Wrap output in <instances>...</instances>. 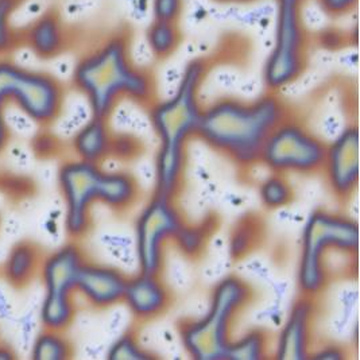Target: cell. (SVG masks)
Instances as JSON below:
<instances>
[{
	"label": "cell",
	"mask_w": 360,
	"mask_h": 360,
	"mask_svg": "<svg viewBox=\"0 0 360 360\" xmlns=\"http://www.w3.org/2000/svg\"><path fill=\"white\" fill-rule=\"evenodd\" d=\"M173 295L161 274L138 271L129 277L123 304L139 321H150L165 314L172 307Z\"/></svg>",
	"instance_id": "14"
},
{
	"label": "cell",
	"mask_w": 360,
	"mask_h": 360,
	"mask_svg": "<svg viewBox=\"0 0 360 360\" xmlns=\"http://www.w3.org/2000/svg\"><path fill=\"white\" fill-rule=\"evenodd\" d=\"M259 238V227L255 220H243L232 231L229 238V252L232 258H245L257 245Z\"/></svg>",
	"instance_id": "23"
},
{
	"label": "cell",
	"mask_w": 360,
	"mask_h": 360,
	"mask_svg": "<svg viewBox=\"0 0 360 360\" xmlns=\"http://www.w3.org/2000/svg\"><path fill=\"white\" fill-rule=\"evenodd\" d=\"M129 276L122 270L85 261L80 269L76 293L92 308L108 309L123 302Z\"/></svg>",
	"instance_id": "12"
},
{
	"label": "cell",
	"mask_w": 360,
	"mask_h": 360,
	"mask_svg": "<svg viewBox=\"0 0 360 360\" xmlns=\"http://www.w3.org/2000/svg\"><path fill=\"white\" fill-rule=\"evenodd\" d=\"M259 197L266 210L277 211L289 205L295 198V193L286 176L271 173V176L261 184Z\"/></svg>",
	"instance_id": "21"
},
{
	"label": "cell",
	"mask_w": 360,
	"mask_h": 360,
	"mask_svg": "<svg viewBox=\"0 0 360 360\" xmlns=\"http://www.w3.org/2000/svg\"><path fill=\"white\" fill-rule=\"evenodd\" d=\"M108 359L151 360L154 358L139 344L135 335L126 333L111 345L108 351Z\"/></svg>",
	"instance_id": "26"
},
{
	"label": "cell",
	"mask_w": 360,
	"mask_h": 360,
	"mask_svg": "<svg viewBox=\"0 0 360 360\" xmlns=\"http://www.w3.org/2000/svg\"><path fill=\"white\" fill-rule=\"evenodd\" d=\"M216 3H223V4H246V3H252L258 0H213Z\"/></svg>",
	"instance_id": "31"
},
{
	"label": "cell",
	"mask_w": 360,
	"mask_h": 360,
	"mask_svg": "<svg viewBox=\"0 0 360 360\" xmlns=\"http://www.w3.org/2000/svg\"><path fill=\"white\" fill-rule=\"evenodd\" d=\"M73 355L72 344L63 330L44 328L32 347L33 360H65Z\"/></svg>",
	"instance_id": "18"
},
{
	"label": "cell",
	"mask_w": 360,
	"mask_h": 360,
	"mask_svg": "<svg viewBox=\"0 0 360 360\" xmlns=\"http://www.w3.org/2000/svg\"><path fill=\"white\" fill-rule=\"evenodd\" d=\"M305 0H277L278 15L276 33L298 34L304 33V26L301 20V7Z\"/></svg>",
	"instance_id": "24"
},
{
	"label": "cell",
	"mask_w": 360,
	"mask_h": 360,
	"mask_svg": "<svg viewBox=\"0 0 360 360\" xmlns=\"http://www.w3.org/2000/svg\"><path fill=\"white\" fill-rule=\"evenodd\" d=\"M41 263L42 252L38 246L30 240H22L10 250L3 264V277L10 286L23 289L39 274Z\"/></svg>",
	"instance_id": "16"
},
{
	"label": "cell",
	"mask_w": 360,
	"mask_h": 360,
	"mask_svg": "<svg viewBox=\"0 0 360 360\" xmlns=\"http://www.w3.org/2000/svg\"><path fill=\"white\" fill-rule=\"evenodd\" d=\"M14 104L34 123L49 126L63 111L64 88L54 76L0 60V153L10 139L6 107Z\"/></svg>",
	"instance_id": "6"
},
{
	"label": "cell",
	"mask_w": 360,
	"mask_h": 360,
	"mask_svg": "<svg viewBox=\"0 0 360 360\" xmlns=\"http://www.w3.org/2000/svg\"><path fill=\"white\" fill-rule=\"evenodd\" d=\"M85 261V252L75 240L42 258L39 276L45 295L39 317L44 328L64 332L73 323L77 277Z\"/></svg>",
	"instance_id": "7"
},
{
	"label": "cell",
	"mask_w": 360,
	"mask_h": 360,
	"mask_svg": "<svg viewBox=\"0 0 360 360\" xmlns=\"http://www.w3.org/2000/svg\"><path fill=\"white\" fill-rule=\"evenodd\" d=\"M148 46L157 57H167L179 46L180 34L176 20L155 19L148 33Z\"/></svg>",
	"instance_id": "22"
},
{
	"label": "cell",
	"mask_w": 360,
	"mask_h": 360,
	"mask_svg": "<svg viewBox=\"0 0 360 360\" xmlns=\"http://www.w3.org/2000/svg\"><path fill=\"white\" fill-rule=\"evenodd\" d=\"M213 229H214L210 219L198 224H188L185 221L173 243L185 257L196 258L204 251L212 235Z\"/></svg>",
	"instance_id": "19"
},
{
	"label": "cell",
	"mask_w": 360,
	"mask_h": 360,
	"mask_svg": "<svg viewBox=\"0 0 360 360\" xmlns=\"http://www.w3.org/2000/svg\"><path fill=\"white\" fill-rule=\"evenodd\" d=\"M289 110L278 92L254 100L220 98L204 107L197 138L239 167L261 164L263 148Z\"/></svg>",
	"instance_id": "1"
},
{
	"label": "cell",
	"mask_w": 360,
	"mask_h": 360,
	"mask_svg": "<svg viewBox=\"0 0 360 360\" xmlns=\"http://www.w3.org/2000/svg\"><path fill=\"white\" fill-rule=\"evenodd\" d=\"M17 4L18 0H0V57L17 46L18 35L11 25Z\"/></svg>",
	"instance_id": "25"
},
{
	"label": "cell",
	"mask_w": 360,
	"mask_h": 360,
	"mask_svg": "<svg viewBox=\"0 0 360 360\" xmlns=\"http://www.w3.org/2000/svg\"><path fill=\"white\" fill-rule=\"evenodd\" d=\"M114 134L110 130L107 119L92 116L84 124L72 141V148L76 158L91 164L101 165L111 157Z\"/></svg>",
	"instance_id": "15"
},
{
	"label": "cell",
	"mask_w": 360,
	"mask_h": 360,
	"mask_svg": "<svg viewBox=\"0 0 360 360\" xmlns=\"http://www.w3.org/2000/svg\"><path fill=\"white\" fill-rule=\"evenodd\" d=\"M72 82L86 98L92 116L108 119L122 100L146 104L155 94L154 79L134 64L124 37L115 35L89 51L75 66Z\"/></svg>",
	"instance_id": "3"
},
{
	"label": "cell",
	"mask_w": 360,
	"mask_h": 360,
	"mask_svg": "<svg viewBox=\"0 0 360 360\" xmlns=\"http://www.w3.org/2000/svg\"><path fill=\"white\" fill-rule=\"evenodd\" d=\"M207 65L196 60L189 63L176 92L166 100L153 103L150 120L160 146L155 155L154 193L173 197L180 189L186 164L188 143L197 138L204 105L200 100Z\"/></svg>",
	"instance_id": "2"
},
{
	"label": "cell",
	"mask_w": 360,
	"mask_h": 360,
	"mask_svg": "<svg viewBox=\"0 0 360 360\" xmlns=\"http://www.w3.org/2000/svg\"><path fill=\"white\" fill-rule=\"evenodd\" d=\"M332 195L347 201L359 185V129L347 126L328 143L323 172Z\"/></svg>",
	"instance_id": "11"
},
{
	"label": "cell",
	"mask_w": 360,
	"mask_h": 360,
	"mask_svg": "<svg viewBox=\"0 0 360 360\" xmlns=\"http://www.w3.org/2000/svg\"><path fill=\"white\" fill-rule=\"evenodd\" d=\"M344 356H345V352H344V349L340 345L329 344L326 347H321L316 352H311L309 358L319 360H338L344 359Z\"/></svg>",
	"instance_id": "29"
},
{
	"label": "cell",
	"mask_w": 360,
	"mask_h": 360,
	"mask_svg": "<svg viewBox=\"0 0 360 360\" xmlns=\"http://www.w3.org/2000/svg\"><path fill=\"white\" fill-rule=\"evenodd\" d=\"M317 3L329 15L339 17L352 11L356 7L358 0H317Z\"/></svg>",
	"instance_id": "28"
},
{
	"label": "cell",
	"mask_w": 360,
	"mask_h": 360,
	"mask_svg": "<svg viewBox=\"0 0 360 360\" xmlns=\"http://www.w3.org/2000/svg\"><path fill=\"white\" fill-rule=\"evenodd\" d=\"M185 220L173 197L153 193L135 223V252L139 271L161 274L165 254Z\"/></svg>",
	"instance_id": "10"
},
{
	"label": "cell",
	"mask_w": 360,
	"mask_h": 360,
	"mask_svg": "<svg viewBox=\"0 0 360 360\" xmlns=\"http://www.w3.org/2000/svg\"><path fill=\"white\" fill-rule=\"evenodd\" d=\"M15 359V354L13 348L7 344L0 343V360Z\"/></svg>",
	"instance_id": "30"
},
{
	"label": "cell",
	"mask_w": 360,
	"mask_h": 360,
	"mask_svg": "<svg viewBox=\"0 0 360 360\" xmlns=\"http://www.w3.org/2000/svg\"><path fill=\"white\" fill-rule=\"evenodd\" d=\"M105 169L79 158L69 160L58 170V186L65 205V229L77 240L92 226V208L105 197Z\"/></svg>",
	"instance_id": "9"
},
{
	"label": "cell",
	"mask_w": 360,
	"mask_h": 360,
	"mask_svg": "<svg viewBox=\"0 0 360 360\" xmlns=\"http://www.w3.org/2000/svg\"><path fill=\"white\" fill-rule=\"evenodd\" d=\"M328 143L302 123L288 116L269 136L261 165L282 176H309L323 172Z\"/></svg>",
	"instance_id": "8"
},
{
	"label": "cell",
	"mask_w": 360,
	"mask_h": 360,
	"mask_svg": "<svg viewBox=\"0 0 360 360\" xmlns=\"http://www.w3.org/2000/svg\"><path fill=\"white\" fill-rule=\"evenodd\" d=\"M267 352V335L261 329H252L240 339H232L224 360H261Z\"/></svg>",
	"instance_id": "20"
},
{
	"label": "cell",
	"mask_w": 360,
	"mask_h": 360,
	"mask_svg": "<svg viewBox=\"0 0 360 360\" xmlns=\"http://www.w3.org/2000/svg\"><path fill=\"white\" fill-rule=\"evenodd\" d=\"M142 151L141 143L132 138V136H127V135H119L112 138V150H111V157L114 155L119 160L127 161V160H132L135 157H138Z\"/></svg>",
	"instance_id": "27"
},
{
	"label": "cell",
	"mask_w": 360,
	"mask_h": 360,
	"mask_svg": "<svg viewBox=\"0 0 360 360\" xmlns=\"http://www.w3.org/2000/svg\"><path fill=\"white\" fill-rule=\"evenodd\" d=\"M359 250V226L352 217L329 211H314L302 233L297 267L300 295L317 298L329 283L328 259L335 255H356Z\"/></svg>",
	"instance_id": "4"
},
{
	"label": "cell",
	"mask_w": 360,
	"mask_h": 360,
	"mask_svg": "<svg viewBox=\"0 0 360 360\" xmlns=\"http://www.w3.org/2000/svg\"><path fill=\"white\" fill-rule=\"evenodd\" d=\"M316 309V298L300 295L281 328L276 351L277 359H309Z\"/></svg>",
	"instance_id": "13"
},
{
	"label": "cell",
	"mask_w": 360,
	"mask_h": 360,
	"mask_svg": "<svg viewBox=\"0 0 360 360\" xmlns=\"http://www.w3.org/2000/svg\"><path fill=\"white\" fill-rule=\"evenodd\" d=\"M25 41L34 54L42 60L57 57L65 48L64 26L53 13L38 18L29 27Z\"/></svg>",
	"instance_id": "17"
},
{
	"label": "cell",
	"mask_w": 360,
	"mask_h": 360,
	"mask_svg": "<svg viewBox=\"0 0 360 360\" xmlns=\"http://www.w3.org/2000/svg\"><path fill=\"white\" fill-rule=\"evenodd\" d=\"M252 298L251 285L238 276L217 282L205 314L181 324V340L186 352L196 360H224L233 323Z\"/></svg>",
	"instance_id": "5"
}]
</instances>
